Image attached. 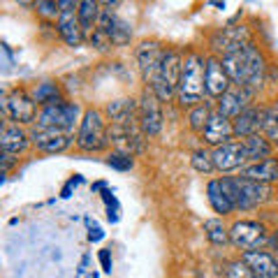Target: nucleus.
I'll use <instances>...</instances> for the list:
<instances>
[{
    "instance_id": "1a4fd4ad",
    "label": "nucleus",
    "mask_w": 278,
    "mask_h": 278,
    "mask_svg": "<svg viewBox=\"0 0 278 278\" xmlns=\"http://www.w3.org/2000/svg\"><path fill=\"white\" fill-rule=\"evenodd\" d=\"M3 109H5L10 118L19 123H33L37 118V104L33 100V95L24 91V88H17L10 95L3 97Z\"/></svg>"
},
{
    "instance_id": "dca6fc26",
    "label": "nucleus",
    "mask_w": 278,
    "mask_h": 278,
    "mask_svg": "<svg viewBox=\"0 0 278 278\" xmlns=\"http://www.w3.org/2000/svg\"><path fill=\"white\" fill-rule=\"evenodd\" d=\"M204 81H206V95L211 97H220L225 95V93L230 91V77H227V72H225L223 67V61L220 58H216V56H209L204 63Z\"/></svg>"
},
{
    "instance_id": "b1692460",
    "label": "nucleus",
    "mask_w": 278,
    "mask_h": 278,
    "mask_svg": "<svg viewBox=\"0 0 278 278\" xmlns=\"http://www.w3.org/2000/svg\"><path fill=\"white\" fill-rule=\"evenodd\" d=\"M243 142V149H246V158L253 160V163H262V160H269L271 158L273 146L271 142L262 134H250V137L241 139Z\"/></svg>"
},
{
    "instance_id": "e433bc0d",
    "label": "nucleus",
    "mask_w": 278,
    "mask_h": 278,
    "mask_svg": "<svg viewBox=\"0 0 278 278\" xmlns=\"http://www.w3.org/2000/svg\"><path fill=\"white\" fill-rule=\"evenodd\" d=\"M81 181H84V179H81L79 174L74 176V179H70V181H67V186L63 188V195H61V197H70V193H72V188H74V186H79Z\"/></svg>"
},
{
    "instance_id": "473e14b6",
    "label": "nucleus",
    "mask_w": 278,
    "mask_h": 278,
    "mask_svg": "<svg viewBox=\"0 0 278 278\" xmlns=\"http://www.w3.org/2000/svg\"><path fill=\"white\" fill-rule=\"evenodd\" d=\"M225 278H257V276H255L241 260H234L227 264V269H225Z\"/></svg>"
},
{
    "instance_id": "9b49d317",
    "label": "nucleus",
    "mask_w": 278,
    "mask_h": 278,
    "mask_svg": "<svg viewBox=\"0 0 278 278\" xmlns=\"http://www.w3.org/2000/svg\"><path fill=\"white\" fill-rule=\"evenodd\" d=\"M246 44H250V31L246 26H227L223 31H218L216 35L211 37V47L216 54H223L230 56V54H236L241 51Z\"/></svg>"
},
{
    "instance_id": "9d476101",
    "label": "nucleus",
    "mask_w": 278,
    "mask_h": 278,
    "mask_svg": "<svg viewBox=\"0 0 278 278\" xmlns=\"http://www.w3.org/2000/svg\"><path fill=\"white\" fill-rule=\"evenodd\" d=\"M79 3L72 0H61V14H58V33L70 47H79L84 42L86 33L81 31L79 24Z\"/></svg>"
},
{
    "instance_id": "c756f323",
    "label": "nucleus",
    "mask_w": 278,
    "mask_h": 278,
    "mask_svg": "<svg viewBox=\"0 0 278 278\" xmlns=\"http://www.w3.org/2000/svg\"><path fill=\"white\" fill-rule=\"evenodd\" d=\"M211 104L209 102H202V104H197V107H193L190 109V114H188V125H190V130L193 132H204V127H206V123H209V118H211Z\"/></svg>"
},
{
    "instance_id": "f3484780",
    "label": "nucleus",
    "mask_w": 278,
    "mask_h": 278,
    "mask_svg": "<svg viewBox=\"0 0 278 278\" xmlns=\"http://www.w3.org/2000/svg\"><path fill=\"white\" fill-rule=\"evenodd\" d=\"M241 262L257 278H278V260L269 250H246L241 253Z\"/></svg>"
},
{
    "instance_id": "4be33fe9",
    "label": "nucleus",
    "mask_w": 278,
    "mask_h": 278,
    "mask_svg": "<svg viewBox=\"0 0 278 278\" xmlns=\"http://www.w3.org/2000/svg\"><path fill=\"white\" fill-rule=\"evenodd\" d=\"M31 144V134L21 130L19 125H5L3 127V134H0V146H3V153H17L26 151V146Z\"/></svg>"
},
{
    "instance_id": "f257e3e1",
    "label": "nucleus",
    "mask_w": 278,
    "mask_h": 278,
    "mask_svg": "<svg viewBox=\"0 0 278 278\" xmlns=\"http://www.w3.org/2000/svg\"><path fill=\"white\" fill-rule=\"evenodd\" d=\"M223 67L232 84L248 91H257L264 81V58L253 42L246 44L241 51L223 58Z\"/></svg>"
},
{
    "instance_id": "a878e982",
    "label": "nucleus",
    "mask_w": 278,
    "mask_h": 278,
    "mask_svg": "<svg viewBox=\"0 0 278 278\" xmlns=\"http://www.w3.org/2000/svg\"><path fill=\"white\" fill-rule=\"evenodd\" d=\"M79 24H81V31L91 35L97 26V19H100V3L95 0H81L79 3Z\"/></svg>"
},
{
    "instance_id": "ddd939ff",
    "label": "nucleus",
    "mask_w": 278,
    "mask_h": 278,
    "mask_svg": "<svg viewBox=\"0 0 278 278\" xmlns=\"http://www.w3.org/2000/svg\"><path fill=\"white\" fill-rule=\"evenodd\" d=\"M165 51L158 42H142L137 49V65H139V72L144 77V81L151 86V81L158 77L160 72V65H163V58H165Z\"/></svg>"
},
{
    "instance_id": "423d86ee",
    "label": "nucleus",
    "mask_w": 278,
    "mask_h": 278,
    "mask_svg": "<svg viewBox=\"0 0 278 278\" xmlns=\"http://www.w3.org/2000/svg\"><path fill=\"white\" fill-rule=\"evenodd\" d=\"M79 114H81V109L74 102H63L61 100V102L47 104L37 114V127H56V130L72 132L74 125L81 123L79 121Z\"/></svg>"
},
{
    "instance_id": "c9c22d12",
    "label": "nucleus",
    "mask_w": 278,
    "mask_h": 278,
    "mask_svg": "<svg viewBox=\"0 0 278 278\" xmlns=\"http://www.w3.org/2000/svg\"><path fill=\"white\" fill-rule=\"evenodd\" d=\"M86 225H88V239L91 241H102V236H104V232L97 227L95 223H93L91 218H86Z\"/></svg>"
},
{
    "instance_id": "f8f14e48",
    "label": "nucleus",
    "mask_w": 278,
    "mask_h": 278,
    "mask_svg": "<svg viewBox=\"0 0 278 278\" xmlns=\"http://www.w3.org/2000/svg\"><path fill=\"white\" fill-rule=\"evenodd\" d=\"M213 167L218 172H234V170H243V165L248 163L246 158V149H243L241 139H232L230 144H223L213 149Z\"/></svg>"
},
{
    "instance_id": "7c9ffc66",
    "label": "nucleus",
    "mask_w": 278,
    "mask_h": 278,
    "mask_svg": "<svg viewBox=\"0 0 278 278\" xmlns=\"http://www.w3.org/2000/svg\"><path fill=\"white\" fill-rule=\"evenodd\" d=\"M107 165L111 167V170H118V172H127L132 170V153H125V151H118V149H114V151L109 153L107 158Z\"/></svg>"
},
{
    "instance_id": "2f4dec72",
    "label": "nucleus",
    "mask_w": 278,
    "mask_h": 278,
    "mask_svg": "<svg viewBox=\"0 0 278 278\" xmlns=\"http://www.w3.org/2000/svg\"><path fill=\"white\" fill-rule=\"evenodd\" d=\"M190 163H193V167L200 174H211L216 167H213V156L211 151H206V149H200V151H195L193 158H190Z\"/></svg>"
},
{
    "instance_id": "6e6552de",
    "label": "nucleus",
    "mask_w": 278,
    "mask_h": 278,
    "mask_svg": "<svg viewBox=\"0 0 278 278\" xmlns=\"http://www.w3.org/2000/svg\"><path fill=\"white\" fill-rule=\"evenodd\" d=\"M163 107H160V100H158L156 93L146 86L142 97H139V125H142V132L146 137H156L160 130H163Z\"/></svg>"
},
{
    "instance_id": "a211bd4d",
    "label": "nucleus",
    "mask_w": 278,
    "mask_h": 278,
    "mask_svg": "<svg viewBox=\"0 0 278 278\" xmlns=\"http://www.w3.org/2000/svg\"><path fill=\"white\" fill-rule=\"evenodd\" d=\"M202 137H204V142L209 146H213V149H218V146H223V144H230L232 137H234L232 121L225 118L223 114L213 111L209 123H206V127H204V132H202Z\"/></svg>"
},
{
    "instance_id": "39448f33",
    "label": "nucleus",
    "mask_w": 278,
    "mask_h": 278,
    "mask_svg": "<svg viewBox=\"0 0 278 278\" xmlns=\"http://www.w3.org/2000/svg\"><path fill=\"white\" fill-rule=\"evenodd\" d=\"M181 70H183V56L174 49H167L163 58V65H160V72L158 77L151 81L153 93L158 95L160 102H170L172 97L179 91V79H181Z\"/></svg>"
},
{
    "instance_id": "4468645a",
    "label": "nucleus",
    "mask_w": 278,
    "mask_h": 278,
    "mask_svg": "<svg viewBox=\"0 0 278 278\" xmlns=\"http://www.w3.org/2000/svg\"><path fill=\"white\" fill-rule=\"evenodd\" d=\"M95 28L102 31L104 35L114 42V47H123V44H127L132 40V28H130V24L123 21L121 17H116L111 10H100V19H97Z\"/></svg>"
},
{
    "instance_id": "412c9836",
    "label": "nucleus",
    "mask_w": 278,
    "mask_h": 278,
    "mask_svg": "<svg viewBox=\"0 0 278 278\" xmlns=\"http://www.w3.org/2000/svg\"><path fill=\"white\" fill-rule=\"evenodd\" d=\"M243 179H250V181H260V183H273L278 181V160L276 158H269V160H262V163H253L241 170Z\"/></svg>"
},
{
    "instance_id": "f03ea898",
    "label": "nucleus",
    "mask_w": 278,
    "mask_h": 278,
    "mask_svg": "<svg viewBox=\"0 0 278 278\" xmlns=\"http://www.w3.org/2000/svg\"><path fill=\"white\" fill-rule=\"evenodd\" d=\"M204 58L200 54H188L183 58V70L179 79V91L176 100L181 107H197L202 104L206 95V81H204Z\"/></svg>"
},
{
    "instance_id": "6ab92c4d",
    "label": "nucleus",
    "mask_w": 278,
    "mask_h": 278,
    "mask_svg": "<svg viewBox=\"0 0 278 278\" xmlns=\"http://www.w3.org/2000/svg\"><path fill=\"white\" fill-rule=\"evenodd\" d=\"M250 95H253V91H248V88H239V86L230 88V91L218 100V114H223L225 118L234 121L243 109L250 107Z\"/></svg>"
},
{
    "instance_id": "72a5a7b5",
    "label": "nucleus",
    "mask_w": 278,
    "mask_h": 278,
    "mask_svg": "<svg viewBox=\"0 0 278 278\" xmlns=\"http://www.w3.org/2000/svg\"><path fill=\"white\" fill-rule=\"evenodd\" d=\"M88 42H91L95 49H100V51H109V49L114 47V42H111V40H109L102 31H97V28L91 33V35H88Z\"/></svg>"
},
{
    "instance_id": "f704fd0d",
    "label": "nucleus",
    "mask_w": 278,
    "mask_h": 278,
    "mask_svg": "<svg viewBox=\"0 0 278 278\" xmlns=\"http://www.w3.org/2000/svg\"><path fill=\"white\" fill-rule=\"evenodd\" d=\"M35 7H37V12L44 14V17H56V14H61V3H58V0H40Z\"/></svg>"
},
{
    "instance_id": "7ed1b4c3",
    "label": "nucleus",
    "mask_w": 278,
    "mask_h": 278,
    "mask_svg": "<svg viewBox=\"0 0 278 278\" xmlns=\"http://www.w3.org/2000/svg\"><path fill=\"white\" fill-rule=\"evenodd\" d=\"M220 186H223L225 195L230 197V202L234 204V209H241V211L255 209V206L264 204L271 197V188L266 183L250 181V179H243V176H223Z\"/></svg>"
},
{
    "instance_id": "5701e85b",
    "label": "nucleus",
    "mask_w": 278,
    "mask_h": 278,
    "mask_svg": "<svg viewBox=\"0 0 278 278\" xmlns=\"http://www.w3.org/2000/svg\"><path fill=\"white\" fill-rule=\"evenodd\" d=\"M107 116L111 123H130L139 118V102L132 97H121L107 104Z\"/></svg>"
},
{
    "instance_id": "0eeeda50",
    "label": "nucleus",
    "mask_w": 278,
    "mask_h": 278,
    "mask_svg": "<svg viewBox=\"0 0 278 278\" xmlns=\"http://www.w3.org/2000/svg\"><path fill=\"white\" fill-rule=\"evenodd\" d=\"M230 241L236 248L246 250H260L266 243V230L257 220H236L230 227Z\"/></svg>"
},
{
    "instance_id": "20e7f679",
    "label": "nucleus",
    "mask_w": 278,
    "mask_h": 278,
    "mask_svg": "<svg viewBox=\"0 0 278 278\" xmlns=\"http://www.w3.org/2000/svg\"><path fill=\"white\" fill-rule=\"evenodd\" d=\"M109 144V127L100 109H86L77 130V146L81 151L95 153Z\"/></svg>"
},
{
    "instance_id": "4c0bfd02",
    "label": "nucleus",
    "mask_w": 278,
    "mask_h": 278,
    "mask_svg": "<svg viewBox=\"0 0 278 278\" xmlns=\"http://www.w3.org/2000/svg\"><path fill=\"white\" fill-rule=\"evenodd\" d=\"M100 262H102L104 271L111 273V257H109V250H100Z\"/></svg>"
},
{
    "instance_id": "c85d7f7f",
    "label": "nucleus",
    "mask_w": 278,
    "mask_h": 278,
    "mask_svg": "<svg viewBox=\"0 0 278 278\" xmlns=\"http://www.w3.org/2000/svg\"><path fill=\"white\" fill-rule=\"evenodd\" d=\"M33 100H35V104H42V107L61 102V88H58V84H54V81L37 84V88L33 91Z\"/></svg>"
},
{
    "instance_id": "2eb2a0df",
    "label": "nucleus",
    "mask_w": 278,
    "mask_h": 278,
    "mask_svg": "<svg viewBox=\"0 0 278 278\" xmlns=\"http://www.w3.org/2000/svg\"><path fill=\"white\" fill-rule=\"evenodd\" d=\"M31 142L44 153H63L72 144V134L56 127H33Z\"/></svg>"
},
{
    "instance_id": "393cba45",
    "label": "nucleus",
    "mask_w": 278,
    "mask_h": 278,
    "mask_svg": "<svg viewBox=\"0 0 278 278\" xmlns=\"http://www.w3.org/2000/svg\"><path fill=\"white\" fill-rule=\"evenodd\" d=\"M206 197H209V204H211V209L216 213H223V216H227V213L236 211L234 204L230 202V197L225 195L223 186H220V179H213V181H209V186H206Z\"/></svg>"
},
{
    "instance_id": "cd10ccee",
    "label": "nucleus",
    "mask_w": 278,
    "mask_h": 278,
    "mask_svg": "<svg viewBox=\"0 0 278 278\" xmlns=\"http://www.w3.org/2000/svg\"><path fill=\"white\" fill-rule=\"evenodd\" d=\"M204 232H206V239L216 246H225V243H230V230L223 225L220 218H209L204 220Z\"/></svg>"
},
{
    "instance_id": "bb28decb",
    "label": "nucleus",
    "mask_w": 278,
    "mask_h": 278,
    "mask_svg": "<svg viewBox=\"0 0 278 278\" xmlns=\"http://www.w3.org/2000/svg\"><path fill=\"white\" fill-rule=\"evenodd\" d=\"M262 132L269 142H278V100L262 109Z\"/></svg>"
},
{
    "instance_id": "aec40b11",
    "label": "nucleus",
    "mask_w": 278,
    "mask_h": 278,
    "mask_svg": "<svg viewBox=\"0 0 278 278\" xmlns=\"http://www.w3.org/2000/svg\"><path fill=\"white\" fill-rule=\"evenodd\" d=\"M232 130H234V137L246 139L250 134H260L262 130V109L250 104L248 109H243L241 114L232 121Z\"/></svg>"
}]
</instances>
